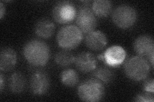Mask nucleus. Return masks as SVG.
<instances>
[{"mask_svg": "<svg viewBox=\"0 0 154 102\" xmlns=\"http://www.w3.org/2000/svg\"><path fill=\"white\" fill-rule=\"evenodd\" d=\"M23 55L31 65L43 66L50 59V48L44 42L32 40L28 42L24 46Z\"/></svg>", "mask_w": 154, "mask_h": 102, "instance_id": "1", "label": "nucleus"}, {"mask_svg": "<svg viewBox=\"0 0 154 102\" xmlns=\"http://www.w3.org/2000/svg\"><path fill=\"white\" fill-rule=\"evenodd\" d=\"M150 71V66L145 58L141 56L132 57L124 65L125 75L131 80L141 81L146 79Z\"/></svg>", "mask_w": 154, "mask_h": 102, "instance_id": "2", "label": "nucleus"}, {"mask_svg": "<svg viewBox=\"0 0 154 102\" xmlns=\"http://www.w3.org/2000/svg\"><path fill=\"white\" fill-rule=\"evenodd\" d=\"M104 95L105 88L103 84L94 78L84 80L78 87L79 98L84 101H99L103 98Z\"/></svg>", "mask_w": 154, "mask_h": 102, "instance_id": "3", "label": "nucleus"}, {"mask_svg": "<svg viewBox=\"0 0 154 102\" xmlns=\"http://www.w3.org/2000/svg\"><path fill=\"white\" fill-rule=\"evenodd\" d=\"M82 33L74 25L62 27L58 32V45L64 50H72L78 47L82 40Z\"/></svg>", "mask_w": 154, "mask_h": 102, "instance_id": "4", "label": "nucleus"}, {"mask_svg": "<svg viewBox=\"0 0 154 102\" xmlns=\"http://www.w3.org/2000/svg\"><path fill=\"white\" fill-rule=\"evenodd\" d=\"M114 23L122 29L132 27L137 20V12L133 7L122 4L116 8L112 13Z\"/></svg>", "mask_w": 154, "mask_h": 102, "instance_id": "5", "label": "nucleus"}, {"mask_svg": "<svg viewBox=\"0 0 154 102\" xmlns=\"http://www.w3.org/2000/svg\"><path fill=\"white\" fill-rule=\"evenodd\" d=\"M76 23L82 33L88 34L94 30L97 25V20L92 9L83 6L76 12Z\"/></svg>", "mask_w": 154, "mask_h": 102, "instance_id": "6", "label": "nucleus"}, {"mask_svg": "<svg viewBox=\"0 0 154 102\" xmlns=\"http://www.w3.org/2000/svg\"><path fill=\"white\" fill-rule=\"evenodd\" d=\"M55 21L59 24H67L71 22L76 16L74 4L69 1L57 3L52 10Z\"/></svg>", "mask_w": 154, "mask_h": 102, "instance_id": "7", "label": "nucleus"}, {"mask_svg": "<svg viewBox=\"0 0 154 102\" xmlns=\"http://www.w3.org/2000/svg\"><path fill=\"white\" fill-rule=\"evenodd\" d=\"M50 79L46 73L37 71L30 78V89L33 94L37 96L45 95L50 87Z\"/></svg>", "mask_w": 154, "mask_h": 102, "instance_id": "8", "label": "nucleus"}, {"mask_svg": "<svg viewBox=\"0 0 154 102\" xmlns=\"http://www.w3.org/2000/svg\"><path fill=\"white\" fill-rule=\"evenodd\" d=\"M126 57V52L120 46L114 45L107 48L103 54V60L110 66L116 67L123 63Z\"/></svg>", "mask_w": 154, "mask_h": 102, "instance_id": "9", "label": "nucleus"}, {"mask_svg": "<svg viewBox=\"0 0 154 102\" xmlns=\"http://www.w3.org/2000/svg\"><path fill=\"white\" fill-rule=\"evenodd\" d=\"M134 51L141 57H149L154 54V42L149 35H141L135 40L134 43Z\"/></svg>", "mask_w": 154, "mask_h": 102, "instance_id": "10", "label": "nucleus"}, {"mask_svg": "<svg viewBox=\"0 0 154 102\" xmlns=\"http://www.w3.org/2000/svg\"><path fill=\"white\" fill-rule=\"evenodd\" d=\"M96 63L94 56L88 52L80 53L75 57V60L77 69L84 74L94 71L96 69Z\"/></svg>", "mask_w": 154, "mask_h": 102, "instance_id": "11", "label": "nucleus"}, {"mask_svg": "<svg viewBox=\"0 0 154 102\" xmlns=\"http://www.w3.org/2000/svg\"><path fill=\"white\" fill-rule=\"evenodd\" d=\"M86 46L91 50L98 51L102 50L107 43L104 34L100 31H93L88 33L85 38Z\"/></svg>", "mask_w": 154, "mask_h": 102, "instance_id": "12", "label": "nucleus"}, {"mask_svg": "<svg viewBox=\"0 0 154 102\" xmlns=\"http://www.w3.org/2000/svg\"><path fill=\"white\" fill-rule=\"evenodd\" d=\"M17 63L16 52L11 48H5L0 54V70L3 71L11 70Z\"/></svg>", "mask_w": 154, "mask_h": 102, "instance_id": "13", "label": "nucleus"}, {"mask_svg": "<svg viewBox=\"0 0 154 102\" xmlns=\"http://www.w3.org/2000/svg\"><path fill=\"white\" fill-rule=\"evenodd\" d=\"M55 24L49 19H42L38 21L35 26L36 35L42 38H50L55 32Z\"/></svg>", "mask_w": 154, "mask_h": 102, "instance_id": "14", "label": "nucleus"}, {"mask_svg": "<svg viewBox=\"0 0 154 102\" xmlns=\"http://www.w3.org/2000/svg\"><path fill=\"white\" fill-rule=\"evenodd\" d=\"M26 80L20 72H14L8 80V87L12 93L14 94L21 93L25 88Z\"/></svg>", "mask_w": 154, "mask_h": 102, "instance_id": "15", "label": "nucleus"}, {"mask_svg": "<svg viewBox=\"0 0 154 102\" xmlns=\"http://www.w3.org/2000/svg\"><path fill=\"white\" fill-rule=\"evenodd\" d=\"M112 10L111 2L107 0H96L93 3L92 10L100 17H107Z\"/></svg>", "mask_w": 154, "mask_h": 102, "instance_id": "16", "label": "nucleus"}, {"mask_svg": "<svg viewBox=\"0 0 154 102\" xmlns=\"http://www.w3.org/2000/svg\"><path fill=\"white\" fill-rule=\"evenodd\" d=\"M93 75L94 79L98 80L102 84H109L112 82L114 79V72L109 68L105 66L99 67L94 71Z\"/></svg>", "mask_w": 154, "mask_h": 102, "instance_id": "17", "label": "nucleus"}, {"mask_svg": "<svg viewBox=\"0 0 154 102\" xmlns=\"http://www.w3.org/2000/svg\"><path fill=\"white\" fill-rule=\"evenodd\" d=\"M55 62L61 67H67L75 63V57L69 50L58 52L54 57Z\"/></svg>", "mask_w": 154, "mask_h": 102, "instance_id": "18", "label": "nucleus"}, {"mask_svg": "<svg viewBox=\"0 0 154 102\" xmlns=\"http://www.w3.org/2000/svg\"><path fill=\"white\" fill-rule=\"evenodd\" d=\"M60 80L62 84L67 87H73L78 84L79 77L73 69H66L61 73Z\"/></svg>", "mask_w": 154, "mask_h": 102, "instance_id": "19", "label": "nucleus"}, {"mask_svg": "<svg viewBox=\"0 0 154 102\" xmlns=\"http://www.w3.org/2000/svg\"><path fill=\"white\" fill-rule=\"evenodd\" d=\"M134 100L139 102H153L154 100L153 93H144L139 94L136 96Z\"/></svg>", "mask_w": 154, "mask_h": 102, "instance_id": "20", "label": "nucleus"}, {"mask_svg": "<svg viewBox=\"0 0 154 102\" xmlns=\"http://www.w3.org/2000/svg\"><path fill=\"white\" fill-rule=\"evenodd\" d=\"M153 86H154L153 79H149L144 83L143 89L145 91L148 92V93H153V91H154Z\"/></svg>", "mask_w": 154, "mask_h": 102, "instance_id": "21", "label": "nucleus"}, {"mask_svg": "<svg viewBox=\"0 0 154 102\" xmlns=\"http://www.w3.org/2000/svg\"><path fill=\"white\" fill-rule=\"evenodd\" d=\"M5 13V7H4V4L2 2L0 3V18L2 19Z\"/></svg>", "mask_w": 154, "mask_h": 102, "instance_id": "22", "label": "nucleus"}, {"mask_svg": "<svg viewBox=\"0 0 154 102\" xmlns=\"http://www.w3.org/2000/svg\"><path fill=\"white\" fill-rule=\"evenodd\" d=\"M4 79H3V76L2 74L0 75V91H2L3 87H4Z\"/></svg>", "mask_w": 154, "mask_h": 102, "instance_id": "23", "label": "nucleus"}]
</instances>
